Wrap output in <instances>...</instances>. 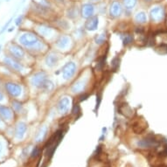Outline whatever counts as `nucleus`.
<instances>
[{"label":"nucleus","instance_id":"10","mask_svg":"<svg viewBox=\"0 0 167 167\" xmlns=\"http://www.w3.org/2000/svg\"><path fill=\"white\" fill-rule=\"evenodd\" d=\"M9 51L15 59H21L25 55V52L22 49V47H20L16 44H12L9 47Z\"/></svg>","mask_w":167,"mask_h":167},{"label":"nucleus","instance_id":"29","mask_svg":"<svg viewBox=\"0 0 167 167\" xmlns=\"http://www.w3.org/2000/svg\"><path fill=\"white\" fill-rule=\"evenodd\" d=\"M79 112H80V106H79L78 103H75V104L74 105V107H73L72 114H73V115H77V114H79Z\"/></svg>","mask_w":167,"mask_h":167},{"label":"nucleus","instance_id":"36","mask_svg":"<svg viewBox=\"0 0 167 167\" xmlns=\"http://www.w3.org/2000/svg\"><path fill=\"white\" fill-rule=\"evenodd\" d=\"M144 1H147V2H150V0H144Z\"/></svg>","mask_w":167,"mask_h":167},{"label":"nucleus","instance_id":"4","mask_svg":"<svg viewBox=\"0 0 167 167\" xmlns=\"http://www.w3.org/2000/svg\"><path fill=\"white\" fill-rule=\"evenodd\" d=\"M159 145V142L158 140H156L153 137H146L144 139H142L140 141L137 142V146L140 148H153V147H158Z\"/></svg>","mask_w":167,"mask_h":167},{"label":"nucleus","instance_id":"11","mask_svg":"<svg viewBox=\"0 0 167 167\" xmlns=\"http://www.w3.org/2000/svg\"><path fill=\"white\" fill-rule=\"evenodd\" d=\"M69 105H70V100L67 97H63L58 102V110L60 113L64 114L67 112L68 109H69Z\"/></svg>","mask_w":167,"mask_h":167},{"label":"nucleus","instance_id":"33","mask_svg":"<svg viewBox=\"0 0 167 167\" xmlns=\"http://www.w3.org/2000/svg\"><path fill=\"white\" fill-rule=\"evenodd\" d=\"M88 96V95H87V94H85L83 96H82L81 97H80V101H83V100H86L87 99V97Z\"/></svg>","mask_w":167,"mask_h":167},{"label":"nucleus","instance_id":"16","mask_svg":"<svg viewBox=\"0 0 167 167\" xmlns=\"http://www.w3.org/2000/svg\"><path fill=\"white\" fill-rule=\"evenodd\" d=\"M26 129H27V126L25 123H18L15 130V136L18 139L23 138L24 135L26 131Z\"/></svg>","mask_w":167,"mask_h":167},{"label":"nucleus","instance_id":"26","mask_svg":"<svg viewBox=\"0 0 167 167\" xmlns=\"http://www.w3.org/2000/svg\"><path fill=\"white\" fill-rule=\"evenodd\" d=\"M12 106H13L14 110L17 112H20V110L22 109V104L18 101H12Z\"/></svg>","mask_w":167,"mask_h":167},{"label":"nucleus","instance_id":"27","mask_svg":"<svg viewBox=\"0 0 167 167\" xmlns=\"http://www.w3.org/2000/svg\"><path fill=\"white\" fill-rule=\"evenodd\" d=\"M104 62H105V57L101 58V59H100V60L98 61L97 65H96V68H97L98 70H101L102 67H103V66H104V64H105Z\"/></svg>","mask_w":167,"mask_h":167},{"label":"nucleus","instance_id":"28","mask_svg":"<svg viewBox=\"0 0 167 167\" xmlns=\"http://www.w3.org/2000/svg\"><path fill=\"white\" fill-rule=\"evenodd\" d=\"M105 41V35L104 34H101L99 36H97L96 37V42L97 43V44H102L103 42Z\"/></svg>","mask_w":167,"mask_h":167},{"label":"nucleus","instance_id":"8","mask_svg":"<svg viewBox=\"0 0 167 167\" xmlns=\"http://www.w3.org/2000/svg\"><path fill=\"white\" fill-rule=\"evenodd\" d=\"M4 63L8 66V67H10L12 69H13V70H15V71H18V72H21L22 70H23V66L16 61V59L15 58H12V57H4Z\"/></svg>","mask_w":167,"mask_h":167},{"label":"nucleus","instance_id":"35","mask_svg":"<svg viewBox=\"0 0 167 167\" xmlns=\"http://www.w3.org/2000/svg\"><path fill=\"white\" fill-rule=\"evenodd\" d=\"M4 99V95L2 94V92H0V101Z\"/></svg>","mask_w":167,"mask_h":167},{"label":"nucleus","instance_id":"38","mask_svg":"<svg viewBox=\"0 0 167 167\" xmlns=\"http://www.w3.org/2000/svg\"><path fill=\"white\" fill-rule=\"evenodd\" d=\"M166 26H167V21H166Z\"/></svg>","mask_w":167,"mask_h":167},{"label":"nucleus","instance_id":"30","mask_svg":"<svg viewBox=\"0 0 167 167\" xmlns=\"http://www.w3.org/2000/svg\"><path fill=\"white\" fill-rule=\"evenodd\" d=\"M119 62H120V60L118 58H115L113 61H112V67L114 70H117L118 67H119Z\"/></svg>","mask_w":167,"mask_h":167},{"label":"nucleus","instance_id":"3","mask_svg":"<svg viewBox=\"0 0 167 167\" xmlns=\"http://www.w3.org/2000/svg\"><path fill=\"white\" fill-rule=\"evenodd\" d=\"M48 82L47 80V75L45 72H39L37 74H35L31 82L34 85V87L39 88H44L47 82Z\"/></svg>","mask_w":167,"mask_h":167},{"label":"nucleus","instance_id":"34","mask_svg":"<svg viewBox=\"0 0 167 167\" xmlns=\"http://www.w3.org/2000/svg\"><path fill=\"white\" fill-rule=\"evenodd\" d=\"M21 20H22V17H19L17 19V22H16V25H19V23L21 22Z\"/></svg>","mask_w":167,"mask_h":167},{"label":"nucleus","instance_id":"31","mask_svg":"<svg viewBox=\"0 0 167 167\" xmlns=\"http://www.w3.org/2000/svg\"><path fill=\"white\" fill-rule=\"evenodd\" d=\"M39 152H40V150L38 147H35L33 150V152H32V158H36L37 156H39Z\"/></svg>","mask_w":167,"mask_h":167},{"label":"nucleus","instance_id":"22","mask_svg":"<svg viewBox=\"0 0 167 167\" xmlns=\"http://www.w3.org/2000/svg\"><path fill=\"white\" fill-rule=\"evenodd\" d=\"M135 19H136V21L137 23H139V24H144V23L146 22L147 18H146V15H145L144 12H138V13L136 15Z\"/></svg>","mask_w":167,"mask_h":167},{"label":"nucleus","instance_id":"32","mask_svg":"<svg viewBox=\"0 0 167 167\" xmlns=\"http://www.w3.org/2000/svg\"><path fill=\"white\" fill-rule=\"evenodd\" d=\"M96 98H97V99H96V109H98V107H99V105H100L101 99V98L100 95H99V96H96Z\"/></svg>","mask_w":167,"mask_h":167},{"label":"nucleus","instance_id":"13","mask_svg":"<svg viewBox=\"0 0 167 167\" xmlns=\"http://www.w3.org/2000/svg\"><path fill=\"white\" fill-rule=\"evenodd\" d=\"M119 113L122 114L123 116H124L125 117H128V118H131L133 116V110L127 104V103H123V104H121L119 106Z\"/></svg>","mask_w":167,"mask_h":167},{"label":"nucleus","instance_id":"20","mask_svg":"<svg viewBox=\"0 0 167 167\" xmlns=\"http://www.w3.org/2000/svg\"><path fill=\"white\" fill-rule=\"evenodd\" d=\"M47 126H43V127L39 131V132L37 133V135H36V137H35L36 142H40V141H42V140L45 138V136H47Z\"/></svg>","mask_w":167,"mask_h":167},{"label":"nucleus","instance_id":"2","mask_svg":"<svg viewBox=\"0 0 167 167\" xmlns=\"http://www.w3.org/2000/svg\"><path fill=\"white\" fill-rule=\"evenodd\" d=\"M19 41L25 47H31L39 44V38L34 33H26L19 38Z\"/></svg>","mask_w":167,"mask_h":167},{"label":"nucleus","instance_id":"12","mask_svg":"<svg viewBox=\"0 0 167 167\" xmlns=\"http://www.w3.org/2000/svg\"><path fill=\"white\" fill-rule=\"evenodd\" d=\"M98 18L97 17H91L88 18V20L85 23V28L88 31H95L96 30L98 26Z\"/></svg>","mask_w":167,"mask_h":167},{"label":"nucleus","instance_id":"1","mask_svg":"<svg viewBox=\"0 0 167 167\" xmlns=\"http://www.w3.org/2000/svg\"><path fill=\"white\" fill-rule=\"evenodd\" d=\"M63 132L62 131H58L54 135H53L50 137V139L48 140V142L47 143V144L45 145L46 147V156L48 158H51L54 153V151L56 150L58 144H60L62 136H63Z\"/></svg>","mask_w":167,"mask_h":167},{"label":"nucleus","instance_id":"19","mask_svg":"<svg viewBox=\"0 0 167 167\" xmlns=\"http://www.w3.org/2000/svg\"><path fill=\"white\" fill-rule=\"evenodd\" d=\"M59 58L55 53H50L46 58V63L48 67H53L58 63Z\"/></svg>","mask_w":167,"mask_h":167},{"label":"nucleus","instance_id":"18","mask_svg":"<svg viewBox=\"0 0 167 167\" xmlns=\"http://www.w3.org/2000/svg\"><path fill=\"white\" fill-rule=\"evenodd\" d=\"M69 42H70V39H69L68 37L62 36L56 41V47L61 48V49H64V48H66V47H68Z\"/></svg>","mask_w":167,"mask_h":167},{"label":"nucleus","instance_id":"39","mask_svg":"<svg viewBox=\"0 0 167 167\" xmlns=\"http://www.w3.org/2000/svg\"><path fill=\"white\" fill-rule=\"evenodd\" d=\"M0 149H1V148H0Z\"/></svg>","mask_w":167,"mask_h":167},{"label":"nucleus","instance_id":"5","mask_svg":"<svg viewBox=\"0 0 167 167\" xmlns=\"http://www.w3.org/2000/svg\"><path fill=\"white\" fill-rule=\"evenodd\" d=\"M76 65L74 62H68L62 68V77L65 80H69L74 74Z\"/></svg>","mask_w":167,"mask_h":167},{"label":"nucleus","instance_id":"17","mask_svg":"<svg viewBox=\"0 0 167 167\" xmlns=\"http://www.w3.org/2000/svg\"><path fill=\"white\" fill-rule=\"evenodd\" d=\"M13 116L12 110L6 106H0V117L5 120H10Z\"/></svg>","mask_w":167,"mask_h":167},{"label":"nucleus","instance_id":"24","mask_svg":"<svg viewBox=\"0 0 167 167\" xmlns=\"http://www.w3.org/2000/svg\"><path fill=\"white\" fill-rule=\"evenodd\" d=\"M123 4L127 10H132L136 4V0H123Z\"/></svg>","mask_w":167,"mask_h":167},{"label":"nucleus","instance_id":"6","mask_svg":"<svg viewBox=\"0 0 167 167\" xmlns=\"http://www.w3.org/2000/svg\"><path fill=\"white\" fill-rule=\"evenodd\" d=\"M5 88H6V91L9 93V95L12 96V97L19 96L22 92L21 87L18 84L13 83V82H8L5 84Z\"/></svg>","mask_w":167,"mask_h":167},{"label":"nucleus","instance_id":"25","mask_svg":"<svg viewBox=\"0 0 167 167\" xmlns=\"http://www.w3.org/2000/svg\"><path fill=\"white\" fill-rule=\"evenodd\" d=\"M132 42H133V36L131 35V34L125 35V37L123 38V44L125 46H127V45H129V44H131Z\"/></svg>","mask_w":167,"mask_h":167},{"label":"nucleus","instance_id":"23","mask_svg":"<svg viewBox=\"0 0 167 167\" xmlns=\"http://www.w3.org/2000/svg\"><path fill=\"white\" fill-rule=\"evenodd\" d=\"M39 34L43 35V36H50L52 34V29L50 27L42 26H40L39 28Z\"/></svg>","mask_w":167,"mask_h":167},{"label":"nucleus","instance_id":"14","mask_svg":"<svg viewBox=\"0 0 167 167\" xmlns=\"http://www.w3.org/2000/svg\"><path fill=\"white\" fill-rule=\"evenodd\" d=\"M123 12V8L122 5L119 2H114L112 3L110 6V15L112 17L117 18L119 17Z\"/></svg>","mask_w":167,"mask_h":167},{"label":"nucleus","instance_id":"7","mask_svg":"<svg viewBox=\"0 0 167 167\" xmlns=\"http://www.w3.org/2000/svg\"><path fill=\"white\" fill-rule=\"evenodd\" d=\"M150 18L153 22H159L161 21L164 16H165V11L162 7L160 6H158V7H155L153 8L151 11H150Z\"/></svg>","mask_w":167,"mask_h":167},{"label":"nucleus","instance_id":"21","mask_svg":"<svg viewBox=\"0 0 167 167\" xmlns=\"http://www.w3.org/2000/svg\"><path fill=\"white\" fill-rule=\"evenodd\" d=\"M85 82L83 81H80V82H77L73 85L72 87V91L74 93H78V92H81L83 90V88H85Z\"/></svg>","mask_w":167,"mask_h":167},{"label":"nucleus","instance_id":"9","mask_svg":"<svg viewBox=\"0 0 167 167\" xmlns=\"http://www.w3.org/2000/svg\"><path fill=\"white\" fill-rule=\"evenodd\" d=\"M146 129H147V123L142 119L136 121L132 125V130L136 134H142L145 131Z\"/></svg>","mask_w":167,"mask_h":167},{"label":"nucleus","instance_id":"15","mask_svg":"<svg viewBox=\"0 0 167 167\" xmlns=\"http://www.w3.org/2000/svg\"><path fill=\"white\" fill-rule=\"evenodd\" d=\"M95 12V8L91 4H85L82 6V17L86 18H89L93 17V14Z\"/></svg>","mask_w":167,"mask_h":167},{"label":"nucleus","instance_id":"37","mask_svg":"<svg viewBox=\"0 0 167 167\" xmlns=\"http://www.w3.org/2000/svg\"><path fill=\"white\" fill-rule=\"evenodd\" d=\"M93 1H96V0H93Z\"/></svg>","mask_w":167,"mask_h":167}]
</instances>
